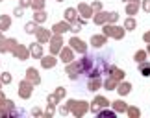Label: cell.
Here are the masks:
<instances>
[{
	"mask_svg": "<svg viewBox=\"0 0 150 118\" xmlns=\"http://www.w3.org/2000/svg\"><path fill=\"white\" fill-rule=\"evenodd\" d=\"M82 72L87 78H100L108 72V59L100 57V55H85L82 59Z\"/></svg>",
	"mask_w": 150,
	"mask_h": 118,
	"instance_id": "cell-1",
	"label": "cell"
}]
</instances>
